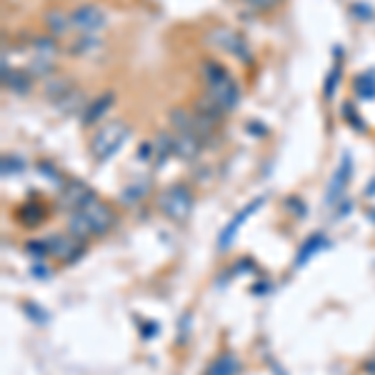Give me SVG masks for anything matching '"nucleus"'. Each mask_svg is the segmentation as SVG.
Returning <instances> with one entry per match:
<instances>
[{
	"label": "nucleus",
	"instance_id": "obj_1",
	"mask_svg": "<svg viewBox=\"0 0 375 375\" xmlns=\"http://www.w3.org/2000/svg\"><path fill=\"white\" fill-rule=\"evenodd\" d=\"M201 78L205 85V96H210L225 113H233L241 103V88L230 78L228 68L220 65L213 58L201 61Z\"/></svg>",
	"mask_w": 375,
	"mask_h": 375
},
{
	"label": "nucleus",
	"instance_id": "obj_2",
	"mask_svg": "<svg viewBox=\"0 0 375 375\" xmlns=\"http://www.w3.org/2000/svg\"><path fill=\"white\" fill-rule=\"evenodd\" d=\"M130 128L125 120H110L103 128L96 130V135L90 138V155L96 163H108L115 153L123 148V143L128 140Z\"/></svg>",
	"mask_w": 375,
	"mask_h": 375
},
{
	"label": "nucleus",
	"instance_id": "obj_3",
	"mask_svg": "<svg viewBox=\"0 0 375 375\" xmlns=\"http://www.w3.org/2000/svg\"><path fill=\"white\" fill-rule=\"evenodd\" d=\"M193 205H196V198H193L191 188L183 183H175L170 188L158 196V208H160V213L165 218L175 220V223H183L188 220V215L193 213Z\"/></svg>",
	"mask_w": 375,
	"mask_h": 375
},
{
	"label": "nucleus",
	"instance_id": "obj_4",
	"mask_svg": "<svg viewBox=\"0 0 375 375\" xmlns=\"http://www.w3.org/2000/svg\"><path fill=\"white\" fill-rule=\"evenodd\" d=\"M350 180H353V155L345 151L341 155V163H338L336 173H333L331 180H328V188H325V196H323V205L333 210V208L343 201Z\"/></svg>",
	"mask_w": 375,
	"mask_h": 375
},
{
	"label": "nucleus",
	"instance_id": "obj_5",
	"mask_svg": "<svg viewBox=\"0 0 375 375\" xmlns=\"http://www.w3.org/2000/svg\"><path fill=\"white\" fill-rule=\"evenodd\" d=\"M70 23L73 30L80 35H98L108 25V15L96 3H83V6L70 11Z\"/></svg>",
	"mask_w": 375,
	"mask_h": 375
},
{
	"label": "nucleus",
	"instance_id": "obj_6",
	"mask_svg": "<svg viewBox=\"0 0 375 375\" xmlns=\"http://www.w3.org/2000/svg\"><path fill=\"white\" fill-rule=\"evenodd\" d=\"M208 40H210L213 45H218L220 51L230 53L233 58H238L241 63H246V65H253V51H250V45H248L246 35L238 33V30L218 28V30H213V33L208 35Z\"/></svg>",
	"mask_w": 375,
	"mask_h": 375
},
{
	"label": "nucleus",
	"instance_id": "obj_7",
	"mask_svg": "<svg viewBox=\"0 0 375 375\" xmlns=\"http://www.w3.org/2000/svg\"><path fill=\"white\" fill-rule=\"evenodd\" d=\"M93 201H98V193L90 185H85L83 180H68L58 193L56 205L61 210H68V213H75V210H83L85 205H90Z\"/></svg>",
	"mask_w": 375,
	"mask_h": 375
},
{
	"label": "nucleus",
	"instance_id": "obj_8",
	"mask_svg": "<svg viewBox=\"0 0 375 375\" xmlns=\"http://www.w3.org/2000/svg\"><path fill=\"white\" fill-rule=\"evenodd\" d=\"M80 213L85 215V220H88L90 225V233H93V238H103L108 236L113 230V225L118 223V218H115V213H113V208L106 205V203L98 198V201H93L90 205H85Z\"/></svg>",
	"mask_w": 375,
	"mask_h": 375
},
{
	"label": "nucleus",
	"instance_id": "obj_9",
	"mask_svg": "<svg viewBox=\"0 0 375 375\" xmlns=\"http://www.w3.org/2000/svg\"><path fill=\"white\" fill-rule=\"evenodd\" d=\"M260 205H265V198L263 196H258V198H253L248 205H243L241 210L236 213V218L230 220L228 225H225L223 230H220V236H218V250L220 253H225L230 246H233V241H236V236H238V230H241V225L246 223L248 218H250L253 213H255L258 208Z\"/></svg>",
	"mask_w": 375,
	"mask_h": 375
},
{
	"label": "nucleus",
	"instance_id": "obj_10",
	"mask_svg": "<svg viewBox=\"0 0 375 375\" xmlns=\"http://www.w3.org/2000/svg\"><path fill=\"white\" fill-rule=\"evenodd\" d=\"M113 103H115V93H110V90L93 98V101L88 103V108L83 110V115H80L83 128H93V125H98V120H103L108 113H110Z\"/></svg>",
	"mask_w": 375,
	"mask_h": 375
},
{
	"label": "nucleus",
	"instance_id": "obj_11",
	"mask_svg": "<svg viewBox=\"0 0 375 375\" xmlns=\"http://www.w3.org/2000/svg\"><path fill=\"white\" fill-rule=\"evenodd\" d=\"M203 153V143L193 133H173V155L180 158L183 163L198 160Z\"/></svg>",
	"mask_w": 375,
	"mask_h": 375
},
{
	"label": "nucleus",
	"instance_id": "obj_12",
	"mask_svg": "<svg viewBox=\"0 0 375 375\" xmlns=\"http://www.w3.org/2000/svg\"><path fill=\"white\" fill-rule=\"evenodd\" d=\"M331 246H333V243L328 241V238H325L323 233H313V236H310L308 241H305V243H303V246H300V250H298L295 263H293V268L300 270L303 265L310 263V260H313V258L318 255V253L328 250V248H331Z\"/></svg>",
	"mask_w": 375,
	"mask_h": 375
},
{
	"label": "nucleus",
	"instance_id": "obj_13",
	"mask_svg": "<svg viewBox=\"0 0 375 375\" xmlns=\"http://www.w3.org/2000/svg\"><path fill=\"white\" fill-rule=\"evenodd\" d=\"M33 75L23 68H11L6 75H3V88L11 90L13 96H30L33 90Z\"/></svg>",
	"mask_w": 375,
	"mask_h": 375
},
{
	"label": "nucleus",
	"instance_id": "obj_14",
	"mask_svg": "<svg viewBox=\"0 0 375 375\" xmlns=\"http://www.w3.org/2000/svg\"><path fill=\"white\" fill-rule=\"evenodd\" d=\"M333 65L331 70H328V75H325V83H323V98L325 101H333L338 93V85H341V78H343V45H336L333 48Z\"/></svg>",
	"mask_w": 375,
	"mask_h": 375
},
{
	"label": "nucleus",
	"instance_id": "obj_15",
	"mask_svg": "<svg viewBox=\"0 0 375 375\" xmlns=\"http://www.w3.org/2000/svg\"><path fill=\"white\" fill-rule=\"evenodd\" d=\"M45 28H48V35L53 38H63L73 30V23H70V13L61 11V8H51V11L43 15Z\"/></svg>",
	"mask_w": 375,
	"mask_h": 375
},
{
	"label": "nucleus",
	"instance_id": "obj_16",
	"mask_svg": "<svg viewBox=\"0 0 375 375\" xmlns=\"http://www.w3.org/2000/svg\"><path fill=\"white\" fill-rule=\"evenodd\" d=\"M203 375H241V360H238L236 353L223 350V353L210 360V365H208Z\"/></svg>",
	"mask_w": 375,
	"mask_h": 375
},
{
	"label": "nucleus",
	"instance_id": "obj_17",
	"mask_svg": "<svg viewBox=\"0 0 375 375\" xmlns=\"http://www.w3.org/2000/svg\"><path fill=\"white\" fill-rule=\"evenodd\" d=\"M193 110H196L201 118H205L208 123H213V125H220V123H223V118H225L223 108H220L210 96H205V93L196 98V103H193Z\"/></svg>",
	"mask_w": 375,
	"mask_h": 375
},
{
	"label": "nucleus",
	"instance_id": "obj_18",
	"mask_svg": "<svg viewBox=\"0 0 375 375\" xmlns=\"http://www.w3.org/2000/svg\"><path fill=\"white\" fill-rule=\"evenodd\" d=\"M30 45H33V58H38V61L56 63L58 53H61L58 38H53V35H35V38L30 40Z\"/></svg>",
	"mask_w": 375,
	"mask_h": 375
},
{
	"label": "nucleus",
	"instance_id": "obj_19",
	"mask_svg": "<svg viewBox=\"0 0 375 375\" xmlns=\"http://www.w3.org/2000/svg\"><path fill=\"white\" fill-rule=\"evenodd\" d=\"M43 96L48 98V101H61L65 93H70L73 90V83H70V78L68 75H61V73H56V75H51L48 80H43Z\"/></svg>",
	"mask_w": 375,
	"mask_h": 375
},
{
	"label": "nucleus",
	"instance_id": "obj_20",
	"mask_svg": "<svg viewBox=\"0 0 375 375\" xmlns=\"http://www.w3.org/2000/svg\"><path fill=\"white\" fill-rule=\"evenodd\" d=\"M56 108L63 115H70V113H80V115H83V110L88 108V101H85L83 90L73 88L70 93H65L61 101H56Z\"/></svg>",
	"mask_w": 375,
	"mask_h": 375
},
{
	"label": "nucleus",
	"instance_id": "obj_21",
	"mask_svg": "<svg viewBox=\"0 0 375 375\" xmlns=\"http://www.w3.org/2000/svg\"><path fill=\"white\" fill-rule=\"evenodd\" d=\"M353 93L360 101H375V68H368L353 78Z\"/></svg>",
	"mask_w": 375,
	"mask_h": 375
},
{
	"label": "nucleus",
	"instance_id": "obj_22",
	"mask_svg": "<svg viewBox=\"0 0 375 375\" xmlns=\"http://www.w3.org/2000/svg\"><path fill=\"white\" fill-rule=\"evenodd\" d=\"M155 158H153V168L160 170L163 165H165V160H168L170 155H173V135L168 133V130H160V133L155 135Z\"/></svg>",
	"mask_w": 375,
	"mask_h": 375
},
{
	"label": "nucleus",
	"instance_id": "obj_23",
	"mask_svg": "<svg viewBox=\"0 0 375 375\" xmlns=\"http://www.w3.org/2000/svg\"><path fill=\"white\" fill-rule=\"evenodd\" d=\"M101 45H103V40L98 38V35H78L73 43L68 45V53L75 58H88V56H93Z\"/></svg>",
	"mask_w": 375,
	"mask_h": 375
},
{
	"label": "nucleus",
	"instance_id": "obj_24",
	"mask_svg": "<svg viewBox=\"0 0 375 375\" xmlns=\"http://www.w3.org/2000/svg\"><path fill=\"white\" fill-rule=\"evenodd\" d=\"M45 215H48V213H45L43 205H38V203H25V205L18 208L15 218L20 220L25 228H38V225L45 220Z\"/></svg>",
	"mask_w": 375,
	"mask_h": 375
},
{
	"label": "nucleus",
	"instance_id": "obj_25",
	"mask_svg": "<svg viewBox=\"0 0 375 375\" xmlns=\"http://www.w3.org/2000/svg\"><path fill=\"white\" fill-rule=\"evenodd\" d=\"M68 233H70V236H73L75 241H80V243H88L90 238H93L88 220H85V215L80 213V210H75V213L68 215Z\"/></svg>",
	"mask_w": 375,
	"mask_h": 375
},
{
	"label": "nucleus",
	"instance_id": "obj_26",
	"mask_svg": "<svg viewBox=\"0 0 375 375\" xmlns=\"http://www.w3.org/2000/svg\"><path fill=\"white\" fill-rule=\"evenodd\" d=\"M148 191H151V185H148V183L125 185L123 193H120V203H123V205H138V203L148 196Z\"/></svg>",
	"mask_w": 375,
	"mask_h": 375
},
{
	"label": "nucleus",
	"instance_id": "obj_27",
	"mask_svg": "<svg viewBox=\"0 0 375 375\" xmlns=\"http://www.w3.org/2000/svg\"><path fill=\"white\" fill-rule=\"evenodd\" d=\"M33 78H40V80H48L51 75H56V63L51 61H38V58H33V61L28 63V68H25Z\"/></svg>",
	"mask_w": 375,
	"mask_h": 375
},
{
	"label": "nucleus",
	"instance_id": "obj_28",
	"mask_svg": "<svg viewBox=\"0 0 375 375\" xmlns=\"http://www.w3.org/2000/svg\"><path fill=\"white\" fill-rule=\"evenodd\" d=\"M35 168H38V173L43 175V178H48L53 185H58V188H63V185L68 183L65 178H63L61 173H58V168L53 165V163H48V160H38L35 163Z\"/></svg>",
	"mask_w": 375,
	"mask_h": 375
},
{
	"label": "nucleus",
	"instance_id": "obj_29",
	"mask_svg": "<svg viewBox=\"0 0 375 375\" xmlns=\"http://www.w3.org/2000/svg\"><path fill=\"white\" fill-rule=\"evenodd\" d=\"M343 118H345V123H350V128H355L358 133H365V120L360 118V113L355 110V106L350 101L343 103Z\"/></svg>",
	"mask_w": 375,
	"mask_h": 375
},
{
	"label": "nucleus",
	"instance_id": "obj_30",
	"mask_svg": "<svg viewBox=\"0 0 375 375\" xmlns=\"http://www.w3.org/2000/svg\"><path fill=\"white\" fill-rule=\"evenodd\" d=\"M25 253L35 260H45L51 255V248H48V241H28L25 243Z\"/></svg>",
	"mask_w": 375,
	"mask_h": 375
},
{
	"label": "nucleus",
	"instance_id": "obj_31",
	"mask_svg": "<svg viewBox=\"0 0 375 375\" xmlns=\"http://www.w3.org/2000/svg\"><path fill=\"white\" fill-rule=\"evenodd\" d=\"M23 308H25V315H28V318L33 320L35 325H45V323H48V320H51V315L45 313V310L40 308L38 303H25Z\"/></svg>",
	"mask_w": 375,
	"mask_h": 375
},
{
	"label": "nucleus",
	"instance_id": "obj_32",
	"mask_svg": "<svg viewBox=\"0 0 375 375\" xmlns=\"http://www.w3.org/2000/svg\"><path fill=\"white\" fill-rule=\"evenodd\" d=\"M350 15L353 18H358V20H363V23H370V20H375V11H373V6H368V3H353L350 6Z\"/></svg>",
	"mask_w": 375,
	"mask_h": 375
},
{
	"label": "nucleus",
	"instance_id": "obj_33",
	"mask_svg": "<svg viewBox=\"0 0 375 375\" xmlns=\"http://www.w3.org/2000/svg\"><path fill=\"white\" fill-rule=\"evenodd\" d=\"M25 170V163L20 160L18 155H6L3 158V175H18V173H23Z\"/></svg>",
	"mask_w": 375,
	"mask_h": 375
},
{
	"label": "nucleus",
	"instance_id": "obj_34",
	"mask_svg": "<svg viewBox=\"0 0 375 375\" xmlns=\"http://www.w3.org/2000/svg\"><path fill=\"white\" fill-rule=\"evenodd\" d=\"M191 325H193V313H183V315H180V323H178V343H180V345L188 341Z\"/></svg>",
	"mask_w": 375,
	"mask_h": 375
},
{
	"label": "nucleus",
	"instance_id": "obj_35",
	"mask_svg": "<svg viewBox=\"0 0 375 375\" xmlns=\"http://www.w3.org/2000/svg\"><path fill=\"white\" fill-rule=\"evenodd\" d=\"M250 11H258V13H270L275 6H278L280 0H243Z\"/></svg>",
	"mask_w": 375,
	"mask_h": 375
},
{
	"label": "nucleus",
	"instance_id": "obj_36",
	"mask_svg": "<svg viewBox=\"0 0 375 375\" xmlns=\"http://www.w3.org/2000/svg\"><path fill=\"white\" fill-rule=\"evenodd\" d=\"M138 158L143 163H153V158H155V143L153 140H143L138 148Z\"/></svg>",
	"mask_w": 375,
	"mask_h": 375
},
{
	"label": "nucleus",
	"instance_id": "obj_37",
	"mask_svg": "<svg viewBox=\"0 0 375 375\" xmlns=\"http://www.w3.org/2000/svg\"><path fill=\"white\" fill-rule=\"evenodd\" d=\"M286 205H288V210H293V213L298 215V218H305V213H308V210H305V203H303L298 196L286 198Z\"/></svg>",
	"mask_w": 375,
	"mask_h": 375
},
{
	"label": "nucleus",
	"instance_id": "obj_38",
	"mask_svg": "<svg viewBox=\"0 0 375 375\" xmlns=\"http://www.w3.org/2000/svg\"><path fill=\"white\" fill-rule=\"evenodd\" d=\"M246 130H248V135H255V138H265V135L270 133L268 125L258 123V120H248V123H246Z\"/></svg>",
	"mask_w": 375,
	"mask_h": 375
},
{
	"label": "nucleus",
	"instance_id": "obj_39",
	"mask_svg": "<svg viewBox=\"0 0 375 375\" xmlns=\"http://www.w3.org/2000/svg\"><path fill=\"white\" fill-rule=\"evenodd\" d=\"M30 275L38 280H45V278H51V268H48L43 260H35V265L30 268Z\"/></svg>",
	"mask_w": 375,
	"mask_h": 375
},
{
	"label": "nucleus",
	"instance_id": "obj_40",
	"mask_svg": "<svg viewBox=\"0 0 375 375\" xmlns=\"http://www.w3.org/2000/svg\"><path fill=\"white\" fill-rule=\"evenodd\" d=\"M248 270H253V260H248V258H243V260H238L236 263V270L233 273H248Z\"/></svg>",
	"mask_w": 375,
	"mask_h": 375
},
{
	"label": "nucleus",
	"instance_id": "obj_41",
	"mask_svg": "<svg viewBox=\"0 0 375 375\" xmlns=\"http://www.w3.org/2000/svg\"><path fill=\"white\" fill-rule=\"evenodd\" d=\"M353 210V201H341V210L336 213V218H343V215H348Z\"/></svg>",
	"mask_w": 375,
	"mask_h": 375
},
{
	"label": "nucleus",
	"instance_id": "obj_42",
	"mask_svg": "<svg viewBox=\"0 0 375 375\" xmlns=\"http://www.w3.org/2000/svg\"><path fill=\"white\" fill-rule=\"evenodd\" d=\"M270 288L273 286H268V283H255V286H253V293H255V295H265Z\"/></svg>",
	"mask_w": 375,
	"mask_h": 375
},
{
	"label": "nucleus",
	"instance_id": "obj_43",
	"mask_svg": "<svg viewBox=\"0 0 375 375\" xmlns=\"http://www.w3.org/2000/svg\"><path fill=\"white\" fill-rule=\"evenodd\" d=\"M363 373L365 375H375V358L373 360H365V363H363Z\"/></svg>",
	"mask_w": 375,
	"mask_h": 375
},
{
	"label": "nucleus",
	"instance_id": "obj_44",
	"mask_svg": "<svg viewBox=\"0 0 375 375\" xmlns=\"http://www.w3.org/2000/svg\"><path fill=\"white\" fill-rule=\"evenodd\" d=\"M365 198H375V178L368 183V188H365Z\"/></svg>",
	"mask_w": 375,
	"mask_h": 375
},
{
	"label": "nucleus",
	"instance_id": "obj_45",
	"mask_svg": "<svg viewBox=\"0 0 375 375\" xmlns=\"http://www.w3.org/2000/svg\"><path fill=\"white\" fill-rule=\"evenodd\" d=\"M365 218H368L370 223H375V208H368V210H365Z\"/></svg>",
	"mask_w": 375,
	"mask_h": 375
}]
</instances>
